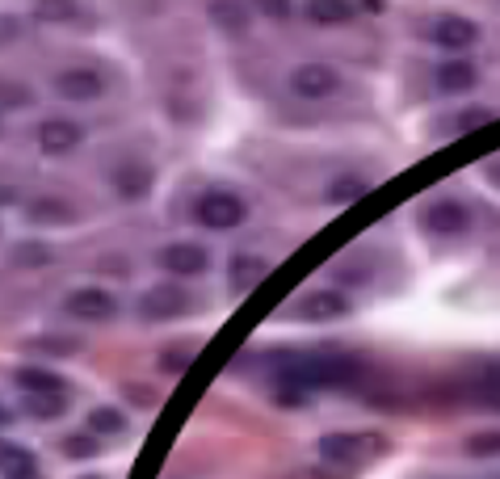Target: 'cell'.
Listing matches in <instances>:
<instances>
[{
	"label": "cell",
	"mask_w": 500,
	"mask_h": 479,
	"mask_svg": "<svg viewBox=\"0 0 500 479\" xmlns=\"http://www.w3.org/2000/svg\"><path fill=\"white\" fill-rule=\"evenodd\" d=\"M387 450V437H374V433H324L320 437V458L332 463V467H358L366 463L370 454H383Z\"/></svg>",
	"instance_id": "obj_1"
},
{
	"label": "cell",
	"mask_w": 500,
	"mask_h": 479,
	"mask_svg": "<svg viewBox=\"0 0 500 479\" xmlns=\"http://www.w3.org/2000/svg\"><path fill=\"white\" fill-rule=\"evenodd\" d=\"M194 215H198V223L210 231H231L244 223V202H240L236 194H228V189H210V194L198 198Z\"/></svg>",
	"instance_id": "obj_2"
},
{
	"label": "cell",
	"mask_w": 500,
	"mask_h": 479,
	"mask_svg": "<svg viewBox=\"0 0 500 479\" xmlns=\"http://www.w3.org/2000/svg\"><path fill=\"white\" fill-rule=\"evenodd\" d=\"M118 294L114 290H101V286H80V290H72L64 299V311L77 320H93V324H101V320H114L118 316Z\"/></svg>",
	"instance_id": "obj_3"
},
{
	"label": "cell",
	"mask_w": 500,
	"mask_h": 479,
	"mask_svg": "<svg viewBox=\"0 0 500 479\" xmlns=\"http://www.w3.org/2000/svg\"><path fill=\"white\" fill-rule=\"evenodd\" d=\"M337 88H341V76L328 64H316V59H311V64H299L291 72V93H299L303 101H324V97H332Z\"/></svg>",
	"instance_id": "obj_4"
},
{
	"label": "cell",
	"mask_w": 500,
	"mask_h": 479,
	"mask_svg": "<svg viewBox=\"0 0 500 479\" xmlns=\"http://www.w3.org/2000/svg\"><path fill=\"white\" fill-rule=\"evenodd\" d=\"M349 311H353V303H349V294H341V290H311L307 299H299V307H294V316L299 320H316V324L345 320Z\"/></svg>",
	"instance_id": "obj_5"
},
{
	"label": "cell",
	"mask_w": 500,
	"mask_h": 479,
	"mask_svg": "<svg viewBox=\"0 0 500 479\" xmlns=\"http://www.w3.org/2000/svg\"><path fill=\"white\" fill-rule=\"evenodd\" d=\"M139 311L148 320H177L189 311V294L181 290V286H152V290H143L139 299Z\"/></svg>",
	"instance_id": "obj_6"
},
{
	"label": "cell",
	"mask_w": 500,
	"mask_h": 479,
	"mask_svg": "<svg viewBox=\"0 0 500 479\" xmlns=\"http://www.w3.org/2000/svg\"><path fill=\"white\" fill-rule=\"evenodd\" d=\"M421 223L434 236H463L467 231V210H463V202H454V198H437V202H429V207L421 210Z\"/></svg>",
	"instance_id": "obj_7"
},
{
	"label": "cell",
	"mask_w": 500,
	"mask_h": 479,
	"mask_svg": "<svg viewBox=\"0 0 500 479\" xmlns=\"http://www.w3.org/2000/svg\"><path fill=\"white\" fill-rule=\"evenodd\" d=\"M80 143H85V127L72 118H51L38 127V148L46 156H67V152H77Z\"/></svg>",
	"instance_id": "obj_8"
},
{
	"label": "cell",
	"mask_w": 500,
	"mask_h": 479,
	"mask_svg": "<svg viewBox=\"0 0 500 479\" xmlns=\"http://www.w3.org/2000/svg\"><path fill=\"white\" fill-rule=\"evenodd\" d=\"M55 93L64 101H97L106 93V80L93 67H67V72L55 76Z\"/></svg>",
	"instance_id": "obj_9"
},
{
	"label": "cell",
	"mask_w": 500,
	"mask_h": 479,
	"mask_svg": "<svg viewBox=\"0 0 500 479\" xmlns=\"http://www.w3.org/2000/svg\"><path fill=\"white\" fill-rule=\"evenodd\" d=\"M160 265L168 273H177V278H198V273L210 270V252L202 249V244H168V249L160 252Z\"/></svg>",
	"instance_id": "obj_10"
},
{
	"label": "cell",
	"mask_w": 500,
	"mask_h": 479,
	"mask_svg": "<svg viewBox=\"0 0 500 479\" xmlns=\"http://www.w3.org/2000/svg\"><path fill=\"white\" fill-rule=\"evenodd\" d=\"M475 38H479V25L467 22V17H458V13H446V17L434 22V43L446 46V51H467Z\"/></svg>",
	"instance_id": "obj_11"
},
{
	"label": "cell",
	"mask_w": 500,
	"mask_h": 479,
	"mask_svg": "<svg viewBox=\"0 0 500 479\" xmlns=\"http://www.w3.org/2000/svg\"><path fill=\"white\" fill-rule=\"evenodd\" d=\"M114 189H118V198H127V202H139V198H148V189H152V168L143 160H122L118 173H114Z\"/></svg>",
	"instance_id": "obj_12"
},
{
	"label": "cell",
	"mask_w": 500,
	"mask_h": 479,
	"mask_svg": "<svg viewBox=\"0 0 500 479\" xmlns=\"http://www.w3.org/2000/svg\"><path fill=\"white\" fill-rule=\"evenodd\" d=\"M13 382H17L26 395H64L67 392L64 374L46 371V366H17V371H13Z\"/></svg>",
	"instance_id": "obj_13"
},
{
	"label": "cell",
	"mask_w": 500,
	"mask_h": 479,
	"mask_svg": "<svg viewBox=\"0 0 500 479\" xmlns=\"http://www.w3.org/2000/svg\"><path fill=\"white\" fill-rule=\"evenodd\" d=\"M479 85V72L471 59H442L437 64V88L442 93H471Z\"/></svg>",
	"instance_id": "obj_14"
},
{
	"label": "cell",
	"mask_w": 500,
	"mask_h": 479,
	"mask_svg": "<svg viewBox=\"0 0 500 479\" xmlns=\"http://www.w3.org/2000/svg\"><path fill=\"white\" fill-rule=\"evenodd\" d=\"M265 278H270V261H261V257H231V270H228V286L231 294H244L252 290V286H261Z\"/></svg>",
	"instance_id": "obj_15"
},
{
	"label": "cell",
	"mask_w": 500,
	"mask_h": 479,
	"mask_svg": "<svg viewBox=\"0 0 500 479\" xmlns=\"http://www.w3.org/2000/svg\"><path fill=\"white\" fill-rule=\"evenodd\" d=\"M26 219H30V223H43V228H72V223H77V210L64 207L59 198H38V202L26 207Z\"/></svg>",
	"instance_id": "obj_16"
},
{
	"label": "cell",
	"mask_w": 500,
	"mask_h": 479,
	"mask_svg": "<svg viewBox=\"0 0 500 479\" xmlns=\"http://www.w3.org/2000/svg\"><path fill=\"white\" fill-rule=\"evenodd\" d=\"M475 400L492 413H500V362H484L479 366V387H475Z\"/></svg>",
	"instance_id": "obj_17"
},
{
	"label": "cell",
	"mask_w": 500,
	"mask_h": 479,
	"mask_svg": "<svg viewBox=\"0 0 500 479\" xmlns=\"http://www.w3.org/2000/svg\"><path fill=\"white\" fill-rule=\"evenodd\" d=\"M88 433H97V437H118V433H127V416L118 413V408H93L88 413Z\"/></svg>",
	"instance_id": "obj_18"
},
{
	"label": "cell",
	"mask_w": 500,
	"mask_h": 479,
	"mask_svg": "<svg viewBox=\"0 0 500 479\" xmlns=\"http://www.w3.org/2000/svg\"><path fill=\"white\" fill-rule=\"evenodd\" d=\"M353 5H328V0H316V5H307V22L311 25H345L353 17Z\"/></svg>",
	"instance_id": "obj_19"
},
{
	"label": "cell",
	"mask_w": 500,
	"mask_h": 479,
	"mask_svg": "<svg viewBox=\"0 0 500 479\" xmlns=\"http://www.w3.org/2000/svg\"><path fill=\"white\" fill-rule=\"evenodd\" d=\"M307 400H311V392L299 387V382H291V379H273L270 382V403H278V408H303Z\"/></svg>",
	"instance_id": "obj_20"
},
{
	"label": "cell",
	"mask_w": 500,
	"mask_h": 479,
	"mask_svg": "<svg viewBox=\"0 0 500 479\" xmlns=\"http://www.w3.org/2000/svg\"><path fill=\"white\" fill-rule=\"evenodd\" d=\"M0 458H5V479H9V475H26V471H38V458H34V450L17 446V442H5Z\"/></svg>",
	"instance_id": "obj_21"
},
{
	"label": "cell",
	"mask_w": 500,
	"mask_h": 479,
	"mask_svg": "<svg viewBox=\"0 0 500 479\" xmlns=\"http://www.w3.org/2000/svg\"><path fill=\"white\" fill-rule=\"evenodd\" d=\"M366 189L370 186L362 181V177H337V181L328 186V202H332V207H349V202H358Z\"/></svg>",
	"instance_id": "obj_22"
},
{
	"label": "cell",
	"mask_w": 500,
	"mask_h": 479,
	"mask_svg": "<svg viewBox=\"0 0 500 479\" xmlns=\"http://www.w3.org/2000/svg\"><path fill=\"white\" fill-rule=\"evenodd\" d=\"M97 450H101L97 433H67L59 442V454L64 458H97Z\"/></svg>",
	"instance_id": "obj_23"
},
{
	"label": "cell",
	"mask_w": 500,
	"mask_h": 479,
	"mask_svg": "<svg viewBox=\"0 0 500 479\" xmlns=\"http://www.w3.org/2000/svg\"><path fill=\"white\" fill-rule=\"evenodd\" d=\"M210 22H219L228 34H240L249 30V9H240V5H210Z\"/></svg>",
	"instance_id": "obj_24"
},
{
	"label": "cell",
	"mask_w": 500,
	"mask_h": 479,
	"mask_svg": "<svg viewBox=\"0 0 500 479\" xmlns=\"http://www.w3.org/2000/svg\"><path fill=\"white\" fill-rule=\"evenodd\" d=\"M13 265H22V270L51 265V249H46V244H34V240H26V244H13Z\"/></svg>",
	"instance_id": "obj_25"
},
{
	"label": "cell",
	"mask_w": 500,
	"mask_h": 479,
	"mask_svg": "<svg viewBox=\"0 0 500 479\" xmlns=\"http://www.w3.org/2000/svg\"><path fill=\"white\" fill-rule=\"evenodd\" d=\"M64 395H26V413L38 421H55V416H64Z\"/></svg>",
	"instance_id": "obj_26"
},
{
	"label": "cell",
	"mask_w": 500,
	"mask_h": 479,
	"mask_svg": "<svg viewBox=\"0 0 500 479\" xmlns=\"http://www.w3.org/2000/svg\"><path fill=\"white\" fill-rule=\"evenodd\" d=\"M463 450H467L471 458H496L500 454V433H471L467 442H463Z\"/></svg>",
	"instance_id": "obj_27"
},
{
	"label": "cell",
	"mask_w": 500,
	"mask_h": 479,
	"mask_svg": "<svg viewBox=\"0 0 500 479\" xmlns=\"http://www.w3.org/2000/svg\"><path fill=\"white\" fill-rule=\"evenodd\" d=\"M80 345H85L80 337H67V341H59V337H34V341H26V349H43V353H80Z\"/></svg>",
	"instance_id": "obj_28"
},
{
	"label": "cell",
	"mask_w": 500,
	"mask_h": 479,
	"mask_svg": "<svg viewBox=\"0 0 500 479\" xmlns=\"http://www.w3.org/2000/svg\"><path fill=\"white\" fill-rule=\"evenodd\" d=\"M189 353H194V345L164 349V353H160V371H164V374H181L185 366H189Z\"/></svg>",
	"instance_id": "obj_29"
},
{
	"label": "cell",
	"mask_w": 500,
	"mask_h": 479,
	"mask_svg": "<svg viewBox=\"0 0 500 479\" xmlns=\"http://www.w3.org/2000/svg\"><path fill=\"white\" fill-rule=\"evenodd\" d=\"M492 118H496V114H492L488 106H471V109H463V114L454 118V127H458V131H475V127H484V122H492Z\"/></svg>",
	"instance_id": "obj_30"
},
{
	"label": "cell",
	"mask_w": 500,
	"mask_h": 479,
	"mask_svg": "<svg viewBox=\"0 0 500 479\" xmlns=\"http://www.w3.org/2000/svg\"><path fill=\"white\" fill-rule=\"evenodd\" d=\"M38 17L43 22H77L80 9L77 5H38Z\"/></svg>",
	"instance_id": "obj_31"
},
{
	"label": "cell",
	"mask_w": 500,
	"mask_h": 479,
	"mask_svg": "<svg viewBox=\"0 0 500 479\" xmlns=\"http://www.w3.org/2000/svg\"><path fill=\"white\" fill-rule=\"evenodd\" d=\"M122 395H127V400H131L135 408H156V392H152V387H139V382H127V387H122Z\"/></svg>",
	"instance_id": "obj_32"
},
{
	"label": "cell",
	"mask_w": 500,
	"mask_h": 479,
	"mask_svg": "<svg viewBox=\"0 0 500 479\" xmlns=\"http://www.w3.org/2000/svg\"><path fill=\"white\" fill-rule=\"evenodd\" d=\"M265 13L278 17V22H286V17H291V5H265Z\"/></svg>",
	"instance_id": "obj_33"
},
{
	"label": "cell",
	"mask_w": 500,
	"mask_h": 479,
	"mask_svg": "<svg viewBox=\"0 0 500 479\" xmlns=\"http://www.w3.org/2000/svg\"><path fill=\"white\" fill-rule=\"evenodd\" d=\"M9 479H43V471H26V475H9Z\"/></svg>",
	"instance_id": "obj_34"
},
{
	"label": "cell",
	"mask_w": 500,
	"mask_h": 479,
	"mask_svg": "<svg viewBox=\"0 0 500 479\" xmlns=\"http://www.w3.org/2000/svg\"><path fill=\"white\" fill-rule=\"evenodd\" d=\"M488 177H492V181H500V164H492V168H488Z\"/></svg>",
	"instance_id": "obj_35"
},
{
	"label": "cell",
	"mask_w": 500,
	"mask_h": 479,
	"mask_svg": "<svg viewBox=\"0 0 500 479\" xmlns=\"http://www.w3.org/2000/svg\"><path fill=\"white\" fill-rule=\"evenodd\" d=\"M85 479H101V475H85Z\"/></svg>",
	"instance_id": "obj_36"
}]
</instances>
